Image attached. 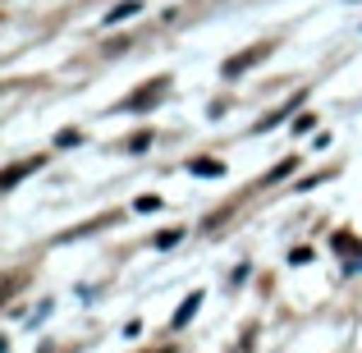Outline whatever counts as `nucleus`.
Returning <instances> with one entry per match:
<instances>
[{
	"label": "nucleus",
	"mask_w": 362,
	"mask_h": 353,
	"mask_svg": "<svg viewBox=\"0 0 362 353\" xmlns=\"http://www.w3.org/2000/svg\"><path fill=\"white\" fill-rule=\"evenodd\" d=\"M266 55H271V42H262V46H247V51H239V55H230V60L221 64V74L225 79H243L252 64H262Z\"/></svg>",
	"instance_id": "nucleus-1"
},
{
	"label": "nucleus",
	"mask_w": 362,
	"mask_h": 353,
	"mask_svg": "<svg viewBox=\"0 0 362 353\" xmlns=\"http://www.w3.org/2000/svg\"><path fill=\"white\" fill-rule=\"evenodd\" d=\"M165 97H170V79H151L147 88H138L129 101H124V110H151V106H160Z\"/></svg>",
	"instance_id": "nucleus-2"
},
{
	"label": "nucleus",
	"mask_w": 362,
	"mask_h": 353,
	"mask_svg": "<svg viewBox=\"0 0 362 353\" xmlns=\"http://www.w3.org/2000/svg\"><path fill=\"white\" fill-rule=\"evenodd\" d=\"M42 161H46V156H33V161H18V166H9L5 175H0V188L9 193V188H14V184H18L23 175H33V170H42Z\"/></svg>",
	"instance_id": "nucleus-3"
},
{
	"label": "nucleus",
	"mask_w": 362,
	"mask_h": 353,
	"mask_svg": "<svg viewBox=\"0 0 362 353\" xmlns=\"http://www.w3.org/2000/svg\"><path fill=\"white\" fill-rule=\"evenodd\" d=\"M197 308H202V294H188V299H184V303L175 308V317H170V326H175V330H184L188 321L197 317Z\"/></svg>",
	"instance_id": "nucleus-4"
},
{
	"label": "nucleus",
	"mask_w": 362,
	"mask_h": 353,
	"mask_svg": "<svg viewBox=\"0 0 362 353\" xmlns=\"http://www.w3.org/2000/svg\"><path fill=\"white\" fill-rule=\"evenodd\" d=\"M188 175H197V179H221V175H225V161L197 156V161H188Z\"/></svg>",
	"instance_id": "nucleus-5"
},
{
	"label": "nucleus",
	"mask_w": 362,
	"mask_h": 353,
	"mask_svg": "<svg viewBox=\"0 0 362 353\" xmlns=\"http://www.w3.org/2000/svg\"><path fill=\"white\" fill-rule=\"evenodd\" d=\"M293 170H298V156H284V161H280V166H275V170H271V175H266V179H262V184H280V179H284V175H293Z\"/></svg>",
	"instance_id": "nucleus-6"
},
{
	"label": "nucleus",
	"mask_w": 362,
	"mask_h": 353,
	"mask_svg": "<svg viewBox=\"0 0 362 353\" xmlns=\"http://www.w3.org/2000/svg\"><path fill=\"white\" fill-rule=\"evenodd\" d=\"M138 9H142V0H124V5H115V9L106 14V23H119V18H133Z\"/></svg>",
	"instance_id": "nucleus-7"
},
{
	"label": "nucleus",
	"mask_w": 362,
	"mask_h": 353,
	"mask_svg": "<svg viewBox=\"0 0 362 353\" xmlns=\"http://www.w3.org/2000/svg\"><path fill=\"white\" fill-rule=\"evenodd\" d=\"M179 238H184V225H179V230H160L156 238H151V248H175Z\"/></svg>",
	"instance_id": "nucleus-8"
},
{
	"label": "nucleus",
	"mask_w": 362,
	"mask_h": 353,
	"mask_svg": "<svg viewBox=\"0 0 362 353\" xmlns=\"http://www.w3.org/2000/svg\"><path fill=\"white\" fill-rule=\"evenodd\" d=\"M124 147H129V151H133V156H138V151H147V147H151V129H142V133H133V138H129V142H124Z\"/></svg>",
	"instance_id": "nucleus-9"
},
{
	"label": "nucleus",
	"mask_w": 362,
	"mask_h": 353,
	"mask_svg": "<svg viewBox=\"0 0 362 353\" xmlns=\"http://www.w3.org/2000/svg\"><path fill=\"white\" fill-rule=\"evenodd\" d=\"M78 142H83L78 129H60V133H55V147H78Z\"/></svg>",
	"instance_id": "nucleus-10"
},
{
	"label": "nucleus",
	"mask_w": 362,
	"mask_h": 353,
	"mask_svg": "<svg viewBox=\"0 0 362 353\" xmlns=\"http://www.w3.org/2000/svg\"><path fill=\"white\" fill-rule=\"evenodd\" d=\"M133 212H142V216H147V212H160V197H156V193L138 197V202H133Z\"/></svg>",
	"instance_id": "nucleus-11"
},
{
	"label": "nucleus",
	"mask_w": 362,
	"mask_h": 353,
	"mask_svg": "<svg viewBox=\"0 0 362 353\" xmlns=\"http://www.w3.org/2000/svg\"><path fill=\"white\" fill-rule=\"evenodd\" d=\"M252 345H257V326H247L239 335V345H234V353H252Z\"/></svg>",
	"instance_id": "nucleus-12"
},
{
	"label": "nucleus",
	"mask_w": 362,
	"mask_h": 353,
	"mask_svg": "<svg viewBox=\"0 0 362 353\" xmlns=\"http://www.w3.org/2000/svg\"><path fill=\"white\" fill-rule=\"evenodd\" d=\"M312 129H317V115H298L293 120V133H312Z\"/></svg>",
	"instance_id": "nucleus-13"
},
{
	"label": "nucleus",
	"mask_w": 362,
	"mask_h": 353,
	"mask_svg": "<svg viewBox=\"0 0 362 353\" xmlns=\"http://www.w3.org/2000/svg\"><path fill=\"white\" fill-rule=\"evenodd\" d=\"M289 262H293V266H308V262H312V248H293Z\"/></svg>",
	"instance_id": "nucleus-14"
}]
</instances>
